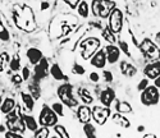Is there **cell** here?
I'll return each instance as SVG.
<instances>
[{"label": "cell", "instance_id": "1", "mask_svg": "<svg viewBox=\"0 0 160 138\" xmlns=\"http://www.w3.org/2000/svg\"><path fill=\"white\" fill-rule=\"evenodd\" d=\"M12 18L18 30L32 33L37 28V22L33 9L27 4H19L16 3L12 7Z\"/></svg>", "mask_w": 160, "mask_h": 138}, {"label": "cell", "instance_id": "2", "mask_svg": "<svg viewBox=\"0 0 160 138\" xmlns=\"http://www.w3.org/2000/svg\"><path fill=\"white\" fill-rule=\"evenodd\" d=\"M115 7L117 3L114 0H92L90 4V10L94 17L100 19H106Z\"/></svg>", "mask_w": 160, "mask_h": 138}, {"label": "cell", "instance_id": "3", "mask_svg": "<svg viewBox=\"0 0 160 138\" xmlns=\"http://www.w3.org/2000/svg\"><path fill=\"white\" fill-rule=\"evenodd\" d=\"M100 38L98 37H86L78 44V50H79V57L83 60H90L99 49H100Z\"/></svg>", "mask_w": 160, "mask_h": 138}, {"label": "cell", "instance_id": "4", "mask_svg": "<svg viewBox=\"0 0 160 138\" xmlns=\"http://www.w3.org/2000/svg\"><path fill=\"white\" fill-rule=\"evenodd\" d=\"M137 47H138L140 52L148 60H150V62L160 60V47L151 38H148V37L143 38L142 41H140Z\"/></svg>", "mask_w": 160, "mask_h": 138}, {"label": "cell", "instance_id": "5", "mask_svg": "<svg viewBox=\"0 0 160 138\" xmlns=\"http://www.w3.org/2000/svg\"><path fill=\"white\" fill-rule=\"evenodd\" d=\"M57 95L60 102H63L67 107L74 109L78 106V100L73 95V85H71L69 82H65V83L60 85L57 90Z\"/></svg>", "mask_w": 160, "mask_h": 138}, {"label": "cell", "instance_id": "6", "mask_svg": "<svg viewBox=\"0 0 160 138\" xmlns=\"http://www.w3.org/2000/svg\"><path fill=\"white\" fill-rule=\"evenodd\" d=\"M5 127L9 131H14L24 134L27 128H26V124L21 115V109H14L10 113L5 114Z\"/></svg>", "mask_w": 160, "mask_h": 138}, {"label": "cell", "instance_id": "7", "mask_svg": "<svg viewBox=\"0 0 160 138\" xmlns=\"http://www.w3.org/2000/svg\"><path fill=\"white\" fill-rule=\"evenodd\" d=\"M108 19V27L109 30L113 32V33H121L122 30H123V23H124V14L123 12L119 9V8H114L112 12L109 17L106 18Z\"/></svg>", "mask_w": 160, "mask_h": 138}, {"label": "cell", "instance_id": "8", "mask_svg": "<svg viewBox=\"0 0 160 138\" xmlns=\"http://www.w3.org/2000/svg\"><path fill=\"white\" fill-rule=\"evenodd\" d=\"M140 101L142 105L145 106H155L159 104L160 101V92H159V88L155 87L154 85L152 86H148L143 91L140 92Z\"/></svg>", "mask_w": 160, "mask_h": 138}, {"label": "cell", "instance_id": "9", "mask_svg": "<svg viewBox=\"0 0 160 138\" xmlns=\"http://www.w3.org/2000/svg\"><path fill=\"white\" fill-rule=\"evenodd\" d=\"M37 121H38V126L51 128V127H54L55 124H58V115L49 105H44L42 109L40 110Z\"/></svg>", "mask_w": 160, "mask_h": 138}, {"label": "cell", "instance_id": "10", "mask_svg": "<svg viewBox=\"0 0 160 138\" xmlns=\"http://www.w3.org/2000/svg\"><path fill=\"white\" fill-rule=\"evenodd\" d=\"M91 113H92V119H94V121L98 126H104L112 115V109L104 105H95L92 106Z\"/></svg>", "mask_w": 160, "mask_h": 138}, {"label": "cell", "instance_id": "11", "mask_svg": "<svg viewBox=\"0 0 160 138\" xmlns=\"http://www.w3.org/2000/svg\"><path fill=\"white\" fill-rule=\"evenodd\" d=\"M33 67L35 68H33V72H32V77H35L36 79L42 81L50 76V64L45 57Z\"/></svg>", "mask_w": 160, "mask_h": 138}, {"label": "cell", "instance_id": "12", "mask_svg": "<svg viewBox=\"0 0 160 138\" xmlns=\"http://www.w3.org/2000/svg\"><path fill=\"white\" fill-rule=\"evenodd\" d=\"M105 54H106V60H108V64H115L121 59V49H119L115 44H109L104 47Z\"/></svg>", "mask_w": 160, "mask_h": 138}, {"label": "cell", "instance_id": "13", "mask_svg": "<svg viewBox=\"0 0 160 138\" xmlns=\"http://www.w3.org/2000/svg\"><path fill=\"white\" fill-rule=\"evenodd\" d=\"M117 99V93L112 87H105L104 90H101L100 95H99V100L101 102V105L104 106H112L113 102Z\"/></svg>", "mask_w": 160, "mask_h": 138}, {"label": "cell", "instance_id": "14", "mask_svg": "<svg viewBox=\"0 0 160 138\" xmlns=\"http://www.w3.org/2000/svg\"><path fill=\"white\" fill-rule=\"evenodd\" d=\"M90 64L92 67H95L96 69H104L105 65L108 64L105 50L104 49H99L94 55H92V58L90 59Z\"/></svg>", "mask_w": 160, "mask_h": 138}, {"label": "cell", "instance_id": "15", "mask_svg": "<svg viewBox=\"0 0 160 138\" xmlns=\"http://www.w3.org/2000/svg\"><path fill=\"white\" fill-rule=\"evenodd\" d=\"M143 74L149 79H155L160 76V60L150 62L148 65L143 68Z\"/></svg>", "mask_w": 160, "mask_h": 138}, {"label": "cell", "instance_id": "16", "mask_svg": "<svg viewBox=\"0 0 160 138\" xmlns=\"http://www.w3.org/2000/svg\"><path fill=\"white\" fill-rule=\"evenodd\" d=\"M77 119L81 124L90 123L92 119V113H91V107L88 105H78L77 106Z\"/></svg>", "mask_w": 160, "mask_h": 138}, {"label": "cell", "instance_id": "17", "mask_svg": "<svg viewBox=\"0 0 160 138\" xmlns=\"http://www.w3.org/2000/svg\"><path fill=\"white\" fill-rule=\"evenodd\" d=\"M28 82V85H27V88L30 91V93L32 95V97L35 100H38L40 97H41V81H38L36 79L35 77L31 76V78L27 81Z\"/></svg>", "mask_w": 160, "mask_h": 138}, {"label": "cell", "instance_id": "18", "mask_svg": "<svg viewBox=\"0 0 160 138\" xmlns=\"http://www.w3.org/2000/svg\"><path fill=\"white\" fill-rule=\"evenodd\" d=\"M119 69H121V73L127 78H133L137 74V68L127 60H122L119 63Z\"/></svg>", "mask_w": 160, "mask_h": 138}, {"label": "cell", "instance_id": "19", "mask_svg": "<svg viewBox=\"0 0 160 138\" xmlns=\"http://www.w3.org/2000/svg\"><path fill=\"white\" fill-rule=\"evenodd\" d=\"M110 119L115 124V126L121 127V128H124V129H128L131 127V120L124 115V114H121V113H113L110 115Z\"/></svg>", "mask_w": 160, "mask_h": 138}, {"label": "cell", "instance_id": "20", "mask_svg": "<svg viewBox=\"0 0 160 138\" xmlns=\"http://www.w3.org/2000/svg\"><path fill=\"white\" fill-rule=\"evenodd\" d=\"M19 96H21V101H22L23 107L27 110L28 113H32L33 109H35V101H36V100L32 97V95H31L30 92L22 91V92L19 93Z\"/></svg>", "mask_w": 160, "mask_h": 138}, {"label": "cell", "instance_id": "21", "mask_svg": "<svg viewBox=\"0 0 160 138\" xmlns=\"http://www.w3.org/2000/svg\"><path fill=\"white\" fill-rule=\"evenodd\" d=\"M26 57H27L28 62H30L32 65H36L40 60L44 58V54H42L41 50L37 49V47H30V49L27 50V52H26Z\"/></svg>", "mask_w": 160, "mask_h": 138}, {"label": "cell", "instance_id": "22", "mask_svg": "<svg viewBox=\"0 0 160 138\" xmlns=\"http://www.w3.org/2000/svg\"><path fill=\"white\" fill-rule=\"evenodd\" d=\"M115 111L121 113V114H132L133 113V107L128 101L124 100H117L115 99Z\"/></svg>", "mask_w": 160, "mask_h": 138}, {"label": "cell", "instance_id": "23", "mask_svg": "<svg viewBox=\"0 0 160 138\" xmlns=\"http://www.w3.org/2000/svg\"><path fill=\"white\" fill-rule=\"evenodd\" d=\"M50 76L54 78L55 81H65V82H68V77L64 74V72L62 71V68L57 63L50 65Z\"/></svg>", "mask_w": 160, "mask_h": 138}, {"label": "cell", "instance_id": "24", "mask_svg": "<svg viewBox=\"0 0 160 138\" xmlns=\"http://www.w3.org/2000/svg\"><path fill=\"white\" fill-rule=\"evenodd\" d=\"M77 95H78L79 100H81L83 104H86V105H91L92 102H94V96H92V93L85 87H78Z\"/></svg>", "mask_w": 160, "mask_h": 138}, {"label": "cell", "instance_id": "25", "mask_svg": "<svg viewBox=\"0 0 160 138\" xmlns=\"http://www.w3.org/2000/svg\"><path fill=\"white\" fill-rule=\"evenodd\" d=\"M17 107V102L16 100L13 99V97H5L4 101L2 102V105H0V113L2 114H8L10 113L12 110H14Z\"/></svg>", "mask_w": 160, "mask_h": 138}, {"label": "cell", "instance_id": "26", "mask_svg": "<svg viewBox=\"0 0 160 138\" xmlns=\"http://www.w3.org/2000/svg\"><path fill=\"white\" fill-rule=\"evenodd\" d=\"M21 115H22L23 121L26 124V128H27L30 132H35L38 128V121L36 120L35 116L28 115V114H22V113H21Z\"/></svg>", "mask_w": 160, "mask_h": 138}, {"label": "cell", "instance_id": "27", "mask_svg": "<svg viewBox=\"0 0 160 138\" xmlns=\"http://www.w3.org/2000/svg\"><path fill=\"white\" fill-rule=\"evenodd\" d=\"M76 10H77V13H78V16L82 17V18H85V19L90 17V13H91V10H90V4L86 2V0H81V2H79V4L77 5Z\"/></svg>", "mask_w": 160, "mask_h": 138}, {"label": "cell", "instance_id": "28", "mask_svg": "<svg viewBox=\"0 0 160 138\" xmlns=\"http://www.w3.org/2000/svg\"><path fill=\"white\" fill-rule=\"evenodd\" d=\"M101 37L106 41V42H109V44H115V42H117L115 33H113V32L109 30L108 26L104 27V28L101 30Z\"/></svg>", "mask_w": 160, "mask_h": 138}, {"label": "cell", "instance_id": "29", "mask_svg": "<svg viewBox=\"0 0 160 138\" xmlns=\"http://www.w3.org/2000/svg\"><path fill=\"white\" fill-rule=\"evenodd\" d=\"M8 67L10 69V72H19L21 71V58H19L18 54H14L13 58H10Z\"/></svg>", "mask_w": 160, "mask_h": 138}, {"label": "cell", "instance_id": "30", "mask_svg": "<svg viewBox=\"0 0 160 138\" xmlns=\"http://www.w3.org/2000/svg\"><path fill=\"white\" fill-rule=\"evenodd\" d=\"M82 131H83V133H85V136H86L87 138H96V137H98V136H96V128H95V126H92L91 121L83 124Z\"/></svg>", "mask_w": 160, "mask_h": 138}, {"label": "cell", "instance_id": "31", "mask_svg": "<svg viewBox=\"0 0 160 138\" xmlns=\"http://www.w3.org/2000/svg\"><path fill=\"white\" fill-rule=\"evenodd\" d=\"M10 62V55L7 51L0 52V73H3L5 71V68L9 65Z\"/></svg>", "mask_w": 160, "mask_h": 138}, {"label": "cell", "instance_id": "32", "mask_svg": "<svg viewBox=\"0 0 160 138\" xmlns=\"http://www.w3.org/2000/svg\"><path fill=\"white\" fill-rule=\"evenodd\" d=\"M50 137V131H49V127H38L35 132H33V138H48Z\"/></svg>", "mask_w": 160, "mask_h": 138}, {"label": "cell", "instance_id": "33", "mask_svg": "<svg viewBox=\"0 0 160 138\" xmlns=\"http://www.w3.org/2000/svg\"><path fill=\"white\" fill-rule=\"evenodd\" d=\"M0 41H3V42H9L10 41V33L2 21H0Z\"/></svg>", "mask_w": 160, "mask_h": 138}, {"label": "cell", "instance_id": "34", "mask_svg": "<svg viewBox=\"0 0 160 138\" xmlns=\"http://www.w3.org/2000/svg\"><path fill=\"white\" fill-rule=\"evenodd\" d=\"M54 132L57 133V137H59V138H69L71 137L68 131L65 129V127L60 126V124H55L54 126Z\"/></svg>", "mask_w": 160, "mask_h": 138}, {"label": "cell", "instance_id": "35", "mask_svg": "<svg viewBox=\"0 0 160 138\" xmlns=\"http://www.w3.org/2000/svg\"><path fill=\"white\" fill-rule=\"evenodd\" d=\"M51 109L55 111V114L58 116H64V104L63 102H54L51 105Z\"/></svg>", "mask_w": 160, "mask_h": 138}, {"label": "cell", "instance_id": "36", "mask_svg": "<svg viewBox=\"0 0 160 138\" xmlns=\"http://www.w3.org/2000/svg\"><path fill=\"white\" fill-rule=\"evenodd\" d=\"M10 82L13 85H16V86H19V85H22L23 83V77H22V74L21 73H18V72H13V74L10 76Z\"/></svg>", "mask_w": 160, "mask_h": 138}, {"label": "cell", "instance_id": "37", "mask_svg": "<svg viewBox=\"0 0 160 138\" xmlns=\"http://www.w3.org/2000/svg\"><path fill=\"white\" fill-rule=\"evenodd\" d=\"M72 72H73V74H77V76H83V74L86 73V69H85L83 65L78 64V63L76 62V63L73 64V67H72Z\"/></svg>", "mask_w": 160, "mask_h": 138}, {"label": "cell", "instance_id": "38", "mask_svg": "<svg viewBox=\"0 0 160 138\" xmlns=\"http://www.w3.org/2000/svg\"><path fill=\"white\" fill-rule=\"evenodd\" d=\"M118 47L121 49V51H123V54L124 55H127L128 58H131V51H129V46H128V42H126V41H123V40H119L118 41Z\"/></svg>", "mask_w": 160, "mask_h": 138}, {"label": "cell", "instance_id": "39", "mask_svg": "<svg viewBox=\"0 0 160 138\" xmlns=\"http://www.w3.org/2000/svg\"><path fill=\"white\" fill-rule=\"evenodd\" d=\"M21 74H22L24 82H27V81L31 78V76H32L31 69H30L28 67H22V68H21Z\"/></svg>", "mask_w": 160, "mask_h": 138}, {"label": "cell", "instance_id": "40", "mask_svg": "<svg viewBox=\"0 0 160 138\" xmlns=\"http://www.w3.org/2000/svg\"><path fill=\"white\" fill-rule=\"evenodd\" d=\"M4 137H5V138H22L23 134H22V133H18V132H14V131L7 129V131L4 132Z\"/></svg>", "mask_w": 160, "mask_h": 138}, {"label": "cell", "instance_id": "41", "mask_svg": "<svg viewBox=\"0 0 160 138\" xmlns=\"http://www.w3.org/2000/svg\"><path fill=\"white\" fill-rule=\"evenodd\" d=\"M102 79L106 82V83H112L114 81V77H113V73L110 71H104L102 72Z\"/></svg>", "mask_w": 160, "mask_h": 138}, {"label": "cell", "instance_id": "42", "mask_svg": "<svg viewBox=\"0 0 160 138\" xmlns=\"http://www.w3.org/2000/svg\"><path fill=\"white\" fill-rule=\"evenodd\" d=\"M149 78H142L140 82H138V85H137V90H138V92H141V91H143L146 87L149 86Z\"/></svg>", "mask_w": 160, "mask_h": 138}, {"label": "cell", "instance_id": "43", "mask_svg": "<svg viewBox=\"0 0 160 138\" xmlns=\"http://www.w3.org/2000/svg\"><path fill=\"white\" fill-rule=\"evenodd\" d=\"M62 2H63V3H65L67 5H68V7L73 10V9H76V8H77V5L79 4V2H81V0H62Z\"/></svg>", "mask_w": 160, "mask_h": 138}, {"label": "cell", "instance_id": "44", "mask_svg": "<svg viewBox=\"0 0 160 138\" xmlns=\"http://www.w3.org/2000/svg\"><path fill=\"white\" fill-rule=\"evenodd\" d=\"M88 78H90V81L91 82H94V83H99L100 82V74L98 73V72H91L90 73V76H88Z\"/></svg>", "mask_w": 160, "mask_h": 138}, {"label": "cell", "instance_id": "45", "mask_svg": "<svg viewBox=\"0 0 160 138\" xmlns=\"http://www.w3.org/2000/svg\"><path fill=\"white\" fill-rule=\"evenodd\" d=\"M49 7H50V4H49L48 2H42V3H41V7H40V9H41V10H46V9H49Z\"/></svg>", "mask_w": 160, "mask_h": 138}, {"label": "cell", "instance_id": "46", "mask_svg": "<svg viewBox=\"0 0 160 138\" xmlns=\"http://www.w3.org/2000/svg\"><path fill=\"white\" fill-rule=\"evenodd\" d=\"M152 81H154V86H155V87H158V88L160 90V76H159V77H156V78H155V79H152Z\"/></svg>", "mask_w": 160, "mask_h": 138}, {"label": "cell", "instance_id": "47", "mask_svg": "<svg viewBox=\"0 0 160 138\" xmlns=\"http://www.w3.org/2000/svg\"><path fill=\"white\" fill-rule=\"evenodd\" d=\"M154 41H155V42L159 45L160 44V32H158L156 35H155V38H154Z\"/></svg>", "mask_w": 160, "mask_h": 138}, {"label": "cell", "instance_id": "48", "mask_svg": "<svg viewBox=\"0 0 160 138\" xmlns=\"http://www.w3.org/2000/svg\"><path fill=\"white\" fill-rule=\"evenodd\" d=\"M143 138H156V134L154 133H148V134H145Z\"/></svg>", "mask_w": 160, "mask_h": 138}, {"label": "cell", "instance_id": "49", "mask_svg": "<svg viewBox=\"0 0 160 138\" xmlns=\"http://www.w3.org/2000/svg\"><path fill=\"white\" fill-rule=\"evenodd\" d=\"M5 131H7V127H4V126H2V124H0V132L4 133Z\"/></svg>", "mask_w": 160, "mask_h": 138}, {"label": "cell", "instance_id": "50", "mask_svg": "<svg viewBox=\"0 0 160 138\" xmlns=\"http://www.w3.org/2000/svg\"><path fill=\"white\" fill-rule=\"evenodd\" d=\"M143 131H145V127H143V126H140V127L137 128V132H140V133L143 132Z\"/></svg>", "mask_w": 160, "mask_h": 138}, {"label": "cell", "instance_id": "51", "mask_svg": "<svg viewBox=\"0 0 160 138\" xmlns=\"http://www.w3.org/2000/svg\"><path fill=\"white\" fill-rule=\"evenodd\" d=\"M135 2H142V0H135Z\"/></svg>", "mask_w": 160, "mask_h": 138}, {"label": "cell", "instance_id": "52", "mask_svg": "<svg viewBox=\"0 0 160 138\" xmlns=\"http://www.w3.org/2000/svg\"><path fill=\"white\" fill-rule=\"evenodd\" d=\"M0 124H2V119H0Z\"/></svg>", "mask_w": 160, "mask_h": 138}]
</instances>
